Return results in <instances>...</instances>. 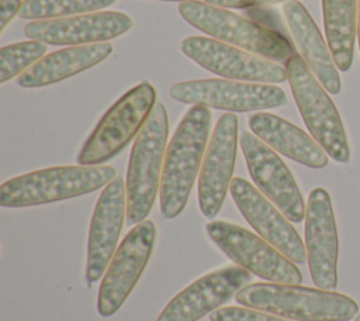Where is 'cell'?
<instances>
[{
    "label": "cell",
    "instance_id": "obj_1",
    "mask_svg": "<svg viewBox=\"0 0 360 321\" xmlns=\"http://www.w3.org/2000/svg\"><path fill=\"white\" fill-rule=\"evenodd\" d=\"M211 130V111L191 106L179 122L165 155L160 180V213L166 220L177 217L186 207L200 175Z\"/></svg>",
    "mask_w": 360,
    "mask_h": 321
},
{
    "label": "cell",
    "instance_id": "obj_2",
    "mask_svg": "<svg viewBox=\"0 0 360 321\" xmlns=\"http://www.w3.org/2000/svg\"><path fill=\"white\" fill-rule=\"evenodd\" d=\"M235 300L240 306L292 321H350L360 313L350 296L301 284L250 283L236 293Z\"/></svg>",
    "mask_w": 360,
    "mask_h": 321
},
{
    "label": "cell",
    "instance_id": "obj_3",
    "mask_svg": "<svg viewBox=\"0 0 360 321\" xmlns=\"http://www.w3.org/2000/svg\"><path fill=\"white\" fill-rule=\"evenodd\" d=\"M117 176L108 165L52 166L15 176L0 186V206L10 208L48 204L93 193Z\"/></svg>",
    "mask_w": 360,
    "mask_h": 321
},
{
    "label": "cell",
    "instance_id": "obj_4",
    "mask_svg": "<svg viewBox=\"0 0 360 321\" xmlns=\"http://www.w3.org/2000/svg\"><path fill=\"white\" fill-rule=\"evenodd\" d=\"M169 115L158 103L131 149L127 172V224L136 225L149 215L158 191L167 149Z\"/></svg>",
    "mask_w": 360,
    "mask_h": 321
},
{
    "label": "cell",
    "instance_id": "obj_5",
    "mask_svg": "<svg viewBox=\"0 0 360 321\" xmlns=\"http://www.w3.org/2000/svg\"><path fill=\"white\" fill-rule=\"evenodd\" d=\"M177 10L188 24L214 39L232 44L250 54L276 62H287L295 55L283 34L226 8L195 0L180 3Z\"/></svg>",
    "mask_w": 360,
    "mask_h": 321
},
{
    "label": "cell",
    "instance_id": "obj_6",
    "mask_svg": "<svg viewBox=\"0 0 360 321\" xmlns=\"http://www.w3.org/2000/svg\"><path fill=\"white\" fill-rule=\"evenodd\" d=\"M287 80L311 137L339 163H349L350 146L340 114L326 89L311 72L301 55L285 62Z\"/></svg>",
    "mask_w": 360,
    "mask_h": 321
},
{
    "label": "cell",
    "instance_id": "obj_7",
    "mask_svg": "<svg viewBox=\"0 0 360 321\" xmlns=\"http://www.w3.org/2000/svg\"><path fill=\"white\" fill-rule=\"evenodd\" d=\"M156 106V90L141 82L122 94L101 117L77 155L79 165H101L117 156L139 134Z\"/></svg>",
    "mask_w": 360,
    "mask_h": 321
},
{
    "label": "cell",
    "instance_id": "obj_8",
    "mask_svg": "<svg viewBox=\"0 0 360 321\" xmlns=\"http://www.w3.org/2000/svg\"><path fill=\"white\" fill-rule=\"evenodd\" d=\"M211 241L236 265L270 283L301 284L302 273L295 263L271 244L246 228L221 220L205 227Z\"/></svg>",
    "mask_w": 360,
    "mask_h": 321
},
{
    "label": "cell",
    "instance_id": "obj_9",
    "mask_svg": "<svg viewBox=\"0 0 360 321\" xmlns=\"http://www.w3.org/2000/svg\"><path fill=\"white\" fill-rule=\"evenodd\" d=\"M170 96L184 104L236 113L263 111L287 104V96L278 86L226 79L176 83L170 87Z\"/></svg>",
    "mask_w": 360,
    "mask_h": 321
},
{
    "label": "cell",
    "instance_id": "obj_10",
    "mask_svg": "<svg viewBox=\"0 0 360 321\" xmlns=\"http://www.w3.org/2000/svg\"><path fill=\"white\" fill-rule=\"evenodd\" d=\"M155 239V222L145 220L120 242L97 294V311L101 317H111L125 303L150 259Z\"/></svg>",
    "mask_w": 360,
    "mask_h": 321
},
{
    "label": "cell",
    "instance_id": "obj_11",
    "mask_svg": "<svg viewBox=\"0 0 360 321\" xmlns=\"http://www.w3.org/2000/svg\"><path fill=\"white\" fill-rule=\"evenodd\" d=\"M240 148L256 187L291 221L305 218L307 204L301 190L283 159L255 134H240Z\"/></svg>",
    "mask_w": 360,
    "mask_h": 321
},
{
    "label": "cell",
    "instance_id": "obj_12",
    "mask_svg": "<svg viewBox=\"0 0 360 321\" xmlns=\"http://www.w3.org/2000/svg\"><path fill=\"white\" fill-rule=\"evenodd\" d=\"M180 48L201 68L224 77L269 84L287 80V69L281 65L214 38L188 37Z\"/></svg>",
    "mask_w": 360,
    "mask_h": 321
},
{
    "label": "cell",
    "instance_id": "obj_13",
    "mask_svg": "<svg viewBox=\"0 0 360 321\" xmlns=\"http://www.w3.org/2000/svg\"><path fill=\"white\" fill-rule=\"evenodd\" d=\"M239 121L225 113L215 124L198 175V206L202 215L214 220L219 213L232 182L238 151Z\"/></svg>",
    "mask_w": 360,
    "mask_h": 321
},
{
    "label": "cell",
    "instance_id": "obj_14",
    "mask_svg": "<svg viewBox=\"0 0 360 321\" xmlns=\"http://www.w3.org/2000/svg\"><path fill=\"white\" fill-rule=\"evenodd\" d=\"M305 249L314 284L333 290L338 284L339 238L333 206L323 187H315L305 210Z\"/></svg>",
    "mask_w": 360,
    "mask_h": 321
},
{
    "label": "cell",
    "instance_id": "obj_15",
    "mask_svg": "<svg viewBox=\"0 0 360 321\" xmlns=\"http://www.w3.org/2000/svg\"><path fill=\"white\" fill-rule=\"evenodd\" d=\"M231 197L252 228L294 263L307 260V249L291 221L252 183L233 177Z\"/></svg>",
    "mask_w": 360,
    "mask_h": 321
},
{
    "label": "cell",
    "instance_id": "obj_16",
    "mask_svg": "<svg viewBox=\"0 0 360 321\" xmlns=\"http://www.w3.org/2000/svg\"><path fill=\"white\" fill-rule=\"evenodd\" d=\"M250 280V272L239 265L212 270L179 291L156 321H198L225 306Z\"/></svg>",
    "mask_w": 360,
    "mask_h": 321
},
{
    "label": "cell",
    "instance_id": "obj_17",
    "mask_svg": "<svg viewBox=\"0 0 360 321\" xmlns=\"http://www.w3.org/2000/svg\"><path fill=\"white\" fill-rule=\"evenodd\" d=\"M127 220V184L115 176L101 191L90 221L86 260V284L91 286L104 276Z\"/></svg>",
    "mask_w": 360,
    "mask_h": 321
},
{
    "label": "cell",
    "instance_id": "obj_18",
    "mask_svg": "<svg viewBox=\"0 0 360 321\" xmlns=\"http://www.w3.org/2000/svg\"><path fill=\"white\" fill-rule=\"evenodd\" d=\"M134 25L132 18L120 11H96L82 15L37 20L25 25L24 34L49 45H89L108 42Z\"/></svg>",
    "mask_w": 360,
    "mask_h": 321
},
{
    "label": "cell",
    "instance_id": "obj_19",
    "mask_svg": "<svg viewBox=\"0 0 360 321\" xmlns=\"http://www.w3.org/2000/svg\"><path fill=\"white\" fill-rule=\"evenodd\" d=\"M283 14L304 62L328 93L338 94L342 89L338 66L308 10L298 0H288L283 4Z\"/></svg>",
    "mask_w": 360,
    "mask_h": 321
},
{
    "label": "cell",
    "instance_id": "obj_20",
    "mask_svg": "<svg viewBox=\"0 0 360 321\" xmlns=\"http://www.w3.org/2000/svg\"><path fill=\"white\" fill-rule=\"evenodd\" d=\"M248 122L252 132L276 152L312 169L328 165L329 156L325 149L292 122L264 111L252 114Z\"/></svg>",
    "mask_w": 360,
    "mask_h": 321
},
{
    "label": "cell",
    "instance_id": "obj_21",
    "mask_svg": "<svg viewBox=\"0 0 360 321\" xmlns=\"http://www.w3.org/2000/svg\"><path fill=\"white\" fill-rule=\"evenodd\" d=\"M112 52L110 42L68 46L45 55L28 70L20 75L17 83L25 89H35L79 75L107 59Z\"/></svg>",
    "mask_w": 360,
    "mask_h": 321
},
{
    "label": "cell",
    "instance_id": "obj_22",
    "mask_svg": "<svg viewBox=\"0 0 360 321\" xmlns=\"http://www.w3.org/2000/svg\"><path fill=\"white\" fill-rule=\"evenodd\" d=\"M328 46L339 70H349L357 35V0H322Z\"/></svg>",
    "mask_w": 360,
    "mask_h": 321
},
{
    "label": "cell",
    "instance_id": "obj_23",
    "mask_svg": "<svg viewBox=\"0 0 360 321\" xmlns=\"http://www.w3.org/2000/svg\"><path fill=\"white\" fill-rule=\"evenodd\" d=\"M117 0H25L20 17L25 20L65 18L100 11Z\"/></svg>",
    "mask_w": 360,
    "mask_h": 321
},
{
    "label": "cell",
    "instance_id": "obj_24",
    "mask_svg": "<svg viewBox=\"0 0 360 321\" xmlns=\"http://www.w3.org/2000/svg\"><path fill=\"white\" fill-rule=\"evenodd\" d=\"M46 45L37 39L15 42L0 49V83L22 75L46 54Z\"/></svg>",
    "mask_w": 360,
    "mask_h": 321
},
{
    "label": "cell",
    "instance_id": "obj_25",
    "mask_svg": "<svg viewBox=\"0 0 360 321\" xmlns=\"http://www.w3.org/2000/svg\"><path fill=\"white\" fill-rule=\"evenodd\" d=\"M210 321H292L252 307L226 306L210 314Z\"/></svg>",
    "mask_w": 360,
    "mask_h": 321
},
{
    "label": "cell",
    "instance_id": "obj_26",
    "mask_svg": "<svg viewBox=\"0 0 360 321\" xmlns=\"http://www.w3.org/2000/svg\"><path fill=\"white\" fill-rule=\"evenodd\" d=\"M208 4L222 7V8H252L273 6L277 3H285L288 0H204Z\"/></svg>",
    "mask_w": 360,
    "mask_h": 321
},
{
    "label": "cell",
    "instance_id": "obj_27",
    "mask_svg": "<svg viewBox=\"0 0 360 321\" xmlns=\"http://www.w3.org/2000/svg\"><path fill=\"white\" fill-rule=\"evenodd\" d=\"M22 0H0V32H3L7 24L20 14Z\"/></svg>",
    "mask_w": 360,
    "mask_h": 321
},
{
    "label": "cell",
    "instance_id": "obj_28",
    "mask_svg": "<svg viewBox=\"0 0 360 321\" xmlns=\"http://www.w3.org/2000/svg\"><path fill=\"white\" fill-rule=\"evenodd\" d=\"M357 42L360 48V0H357Z\"/></svg>",
    "mask_w": 360,
    "mask_h": 321
},
{
    "label": "cell",
    "instance_id": "obj_29",
    "mask_svg": "<svg viewBox=\"0 0 360 321\" xmlns=\"http://www.w3.org/2000/svg\"><path fill=\"white\" fill-rule=\"evenodd\" d=\"M162 1H179V3H184V1H195V0H162Z\"/></svg>",
    "mask_w": 360,
    "mask_h": 321
},
{
    "label": "cell",
    "instance_id": "obj_30",
    "mask_svg": "<svg viewBox=\"0 0 360 321\" xmlns=\"http://www.w3.org/2000/svg\"><path fill=\"white\" fill-rule=\"evenodd\" d=\"M353 321H360V313H359V314H357V315H356V318H354V320H353Z\"/></svg>",
    "mask_w": 360,
    "mask_h": 321
}]
</instances>
